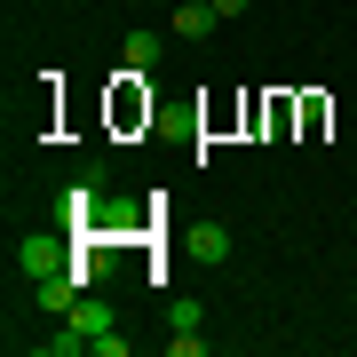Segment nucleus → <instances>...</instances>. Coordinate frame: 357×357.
<instances>
[{"label": "nucleus", "mask_w": 357, "mask_h": 357, "mask_svg": "<svg viewBox=\"0 0 357 357\" xmlns=\"http://www.w3.org/2000/svg\"><path fill=\"white\" fill-rule=\"evenodd\" d=\"M215 24H222V8H215V0H183V8H175V32H183V40H206Z\"/></svg>", "instance_id": "1"}, {"label": "nucleus", "mask_w": 357, "mask_h": 357, "mask_svg": "<svg viewBox=\"0 0 357 357\" xmlns=\"http://www.w3.org/2000/svg\"><path fill=\"white\" fill-rule=\"evenodd\" d=\"M159 48H167L159 32H128V40H119V64H128V79H135V72H151V64H159Z\"/></svg>", "instance_id": "2"}, {"label": "nucleus", "mask_w": 357, "mask_h": 357, "mask_svg": "<svg viewBox=\"0 0 357 357\" xmlns=\"http://www.w3.org/2000/svg\"><path fill=\"white\" fill-rule=\"evenodd\" d=\"M16 262H24L32 278H48V270H64V246H56V238H24V246H16Z\"/></svg>", "instance_id": "3"}, {"label": "nucleus", "mask_w": 357, "mask_h": 357, "mask_svg": "<svg viewBox=\"0 0 357 357\" xmlns=\"http://www.w3.org/2000/svg\"><path fill=\"white\" fill-rule=\"evenodd\" d=\"M72 333H79V342L96 349V333H112V310H103L96 294H79V310H72Z\"/></svg>", "instance_id": "4"}, {"label": "nucleus", "mask_w": 357, "mask_h": 357, "mask_svg": "<svg viewBox=\"0 0 357 357\" xmlns=\"http://www.w3.org/2000/svg\"><path fill=\"white\" fill-rule=\"evenodd\" d=\"M191 255H199V262H222V255H230V230H222V222H199V230H191Z\"/></svg>", "instance_id": "5"}, {"label": "nucleus", "mask_w": 357, "mask_h": 357, "mask_svg": "<svg viewBox=\"0 0 357 357\" xmlns=\"http://www.w3.org/2000/svg\"><path fill=\"white\" fill-rule=\"evenodd\" d=\"M215 8H222V16H246V0H215Z\"/></svg>", "instance_id": "6"}]
</instances>
